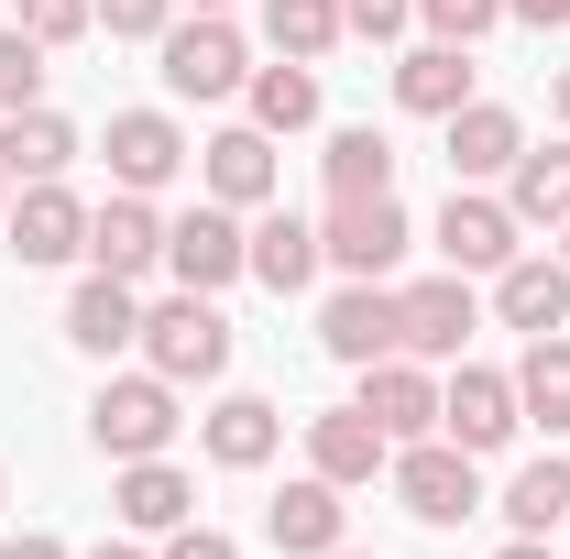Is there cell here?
Instances as JSON below:
<instances>
[{
	"mask_svg": "<svg viewBox=\"0 0 570 559\" xmlns=\"http://www.w3.org/2000/svg\"><path fill=\"white\" fill-rule=\"evenodd\" d=\"M142 362H154L165 384H219V373H230V318H219V296L176 285L165 307H142Z\"/></svg>",
	"mask_w": 570,
	"mask_h": 559,
	"instance_id": "obj_1",
	"label": "cell"
},
{
	"mask_svg": "<svg viewBox=\"0 0 570 559\" xmlns=\"http://www.w3.org/2000/svg\"><path fill=\"white\" fill-rule=\"evenodd\" d=\"M395 504H406L417 527H461V516H483V472H472V450H461V439H406V450H395Z\"/></svg>",
	"mask_w": 570,
	"mask_h": 559,
	"instance_id": "obj_2",
	"label": "cell"
},
{
	"mask_svg": "<svg viewBox=\"0 0 570 559\" xmlns=\"http://www.w3.org/2000/svg\"><path fill=\"white\" fill-rule=\"evenodd\" d=\"M88 439H99L110 461H154V450L176 439V384H165V373L99 384V395H88Z\"/></svg>",
	"mask_w": 570,
	"mask_h": 559,
	"instance_id": "obj_3",
	"label": "cell"
},
{
	"mask_svg": "<svg viewBox=\"0 0 570 559\" xmlns=\"http://www.w3.org/2000/svg\"><path fill=\"white\" fill-rule=\"evenodd\" d=\"M406 242H417V231H406L395 198H330V219H318V253H330L352 285H384L395 264H406Z\"/></svg>",
	"mask_w": 570,
	"mask_h": 559,
	"instance_id": "obj_4",
	"label": "cell"
},
{
	"mask_svg": "<svg viewBox=\"0 0 570 559\" xmlns=\"http://www.w3.org/2000/svg\"><path fill=\"white\" fill-rule=\"evenodd\" d=\"M165 264H176V285H198V296H219L230 275H253V231H242V209H187L165 219Z\"/></svg>",
	"mask_w": 570,
	"mask_h": 559,
	"instance_id": "obj_5",
	"label": "cell"
},
{
	"mask_svg": "<svg viewBox=\"0 0 570 559\" xmlns=\"http://www.w3.org/2000/svg\"><path fill=\"white\" fill-rule=\"evenodd\" d=\"M352 406L384 428L395 450H406V439H439V384H428L417 351H384V362H362V395H352Z\"/></svg>",
	"mask_w": 570,
	"mask_h": 559,
	"instance_id": "obj_6",
	"label": "cell"
},
{
	"mask_svg": "<svg viewBox=\"0 0 570 559\" xmlns=\"http://www.w3.org/2000/svg\"><path fill=\"white\" fill-rule=\"evenodd\" d=\"M483 330V307H472V275H428L395 296V351H417V362H450V351Z\"/></svg>",
	"mask_w": 570,
	"mask_h": 559,
	"instance_id": "obj_7",
	"label": "cell"
},
{
	"mask_svg": "<svg viewBox=\"0 0 570 559\" xmlns=\"http://www.w3.org/2000/svg\"><path fill=\"white\" fill-rule=\"evenodd\" d=\"M165 88H176V99H230V88H242V33H230L219 11L165 22Z\"/></svg>",
	"mask_w": 570,
	"mask_h": 559,
	"instance_id": "obj_8",
	"label": "cell"
},
{
	"mask_svg": "<svg viewBox=\"0 0 570 559\" xmlns=\"http://www.w3.org/2000/svg\"><path fill=\"white\" fill-rule=\"evenodd\" d=\"M515 428H527V406H515V373H483V362H461V384L439 395V439H461V450L483 461V450H504Z\"/></svg>",
	"mask_w": 570,
	"mask_h": 559,
	"instance_id": "obj_9",
	"label": "cell"
},
{
	"mask_svg": "<svg viewBox=\"0 0 570 559\" xmlns=\"http://www.w3.org/2000/svg\"><path fill=\"white\" fill-rule=\"evenodd\" d=\"M0 242H11L22 264H77V253H88V209L67 198V176H45V187H22V198H11Z\"/></svg>",
	"mask_w": 570,
	"mask_h": 559,
	"instance_id": "obj_10",
	"label": "cell"
},
{
	"mask_svg": "<svg viewBox=\"0 0 570 559\" xmlns=\"http://www.w3.org/2000/svg\"><path fill=\"white\" fill-rule=\"evenodd\" d=\"M439 253H450V275H504V264H515V209L483 198V187H450V209H439Z\"/></svg>",
	"mask_w": 570,
	"mask_h": 559,
	"instance_id": "obj_11",
	"label": "cell"
},
{
	"mask_svg": "<svg viewBox=\"0 0 570 559\" xmlns=\"http://www.w3.org/2000/svg\"><path fill=\"white\" fill-rule=\"evenodd\" d=\"M154 264H165V219H154V198H132V187H121V198H110V209H88V275H154Z\"/></svg>",
	"mask_w": 570,
	"mask_h": 559,
	"instance_id": "obj_12",
	"label": "cell"
},
{
	"mask_svg": "<svg viewBox=\"0 0 570 559\" xmlns=\"http://www.w3.org/2000/svg\"><path fill=\"white\" fill-rule=\"evenodd\" d=\"M307 472L318 483H373V472H395V439L362 418V406H330V418H307Z\"/></svg>",
	"mask_w": 570,
	"mask_h": 559,
	"instance_id": "obj_13",
	"label": "cell"
},
{
	"mask_svg": "<svg viewBox=\"0 0 570 559\" xmlns=\"http://www.w3.org/2000/svg\"><path fill=\"white\" fill-rule=\"evenodd\" d=\"M318 351H330V362H384V351H395V285H341V296H330V307H318Z\"/></svg>",
	"mask_w": 570,
	"mask_h": 559,
	"instance_id": "obj_14",
	"label": "cell"
},
{
	"mask_svg": "<svg viewBox=\"0 0 570 559\" xmlns=\"http://www.w3.org/2000/svg\"><path fill=\"white\" fill-rule=\"evenodd\" d=\"M494 318H504V330H527V341L570 330V264H549V253H515V264L494 275Z\"/></svg>",
	"mask_w": 570,
	"mask_h": 559,
	"instance_id": "obj_15",
	"label": "cell"
},
{
	"mask_svg": "<svg viewBox=\"0 0 570 559\" xmlns=\"http://www.w3.org/2000/svg\"><path fill=\"white\" fill-rule=\"evenodd\" d=\"M198 176H209L219 209H264L275 198V133H253V121L242 133H209L198 143Z\"/></svg>",
	"mask_w": 570,
	"mask_h": 559,
	"instance_id": "obj_16",
	"label": "cell"
},
{
	"mask_svg": "<svg viewBox=\"0 0 570 559\" xmlns=\"http://www.w3.org/2000/svg\"><path fill=\"white\" fill-rule=\"evenodd\" d=\"M515 154H527V133H515V110H504V99H461V110H450V176H461V187L504 176Z\"/></svg>",
	"mask_w": 570,
	"mask_h": 559,
	"instance_id": "obj_17",
	"label": "cell"
},
{
	"mask_svg": "<svg viewBox=\"0 0 570 559\" xmlns=\"http://www.w3.org/2000/svg\"><path fill=\"white\" fill-rule=\"evenodd\" d=\"M176 165H187V133H176L165 110H121V121H110V176H121L132 198H154Z\"/></svg>",
	"mask_w": 570,
	"mask_h": 559,
	"instance_id": "obj_18",
	"label": "cell"
},
{
	"mask_svg": "<svg viewBox=\"0 0 570 559\" xmlns=\"http://www.w3.org/2000/svg\"><path fill=\"white\" fill-rule=\"evenodd\" d=\"M264 527H275L285 559H330V549H341V483H318V472L285 483L275 504H264Z\"/></svg>",
	"mask_w": 570,
	"mask_h": 559,
	"instance_id": "obj_19",
	"label": "cell"
},
{
	"mask_svg": "<svg viewBox=\"0 0 570 559\" xmlns=\"http://www.w3.org/2000/svg\"><path fill=\"white\" fill-rule=\"evenodd\" d=\"M67 341L88 351V362L132 351V341H142V307H132V285H121V275H88V285L67 296Z\"/></svg>",
	"mask_w": 570,
	"mask_h": 559,
	"instance_id": "obj_20",
	"label": "cell"
},
{
	"mask_svg": "<svg viewBox=\"0 0 570 559\" xmlns=\"http://www.w3.org/2000/svg\"><path fill=\"white\" fill-rule=\"evenodd\" d=\"M198 439H209V461H219V472H264V461H275V439H285V418L264 406V395H219Z\"/></svg>",
	"mask_w": 570,
	"mask_h": 559,
	"instance_id": "obj_21",
	"label": "cell"
},
{
	"mask_svg": "<svg viewBox=\"0 0 570 559\" xmlns=\"http://www.w3.org/2000/svg\"><path fill=\"white\" fill-rule=\"evenodd\" d=\"M67 165H77V133L56 110H11V121H0V176H11V187H45V176H67Z\"/></svg>",
	"mask_w": 570,
	"mask_h": 559,
	"instance_id": "obj_22",
	"label": "cell"
},
{
	"mask_svg": "<svg viewBox=\"0 0 570 559\" xmlns=\"http://www.w3.org/2000/svg\"><path fill=\"white\" fill-rule=\"evenodd\" d=\"M504 209H515V231H560V219H570V143L504 165Z\"/></svg>",
	"mask_w": 570,
	"mask_h": 559,
	"instance_id": "obj_23",
	"label": "cell"
},
{
	"mask_svg": "<svg viewBox=\"0 0 570 559\" xmlns=\"http://www.w3.org/2000/svg\"><path fill=\"white\" fill-rule=\"evenodd\" d=\"M395 99H406L417 121H450V110L472 99V45H417V56L395 67Z\"/></svg>",
	"mask_w": 570,
	"mask_h": 559,
	"instance_id": "obj_24",
	"label": "cell"
},
{
	"mask_svg": "<svg viewBox=\"0 0 570 559\" xmlns=\"http://www.w3.org/2000/svg\"><path fill=\"white\" fill-rule=\"evenodd\" d=\"M110 504H121V527H187L198 493H187V472L154 450V461H121V493H110Z\"/></svg>",
	"mask_w": 570,
	"mask_h": 559,
	"instance_id": "obj_25",
	"label": "cell"
},
{
	"mask_svg": "<svg viewBox=\"0 0 570 559\" xmlns=\"http://www.w3.org/2000/svg\"><path fill=\"white\" fill-rule=\"evenodd\" d=\"M318 264H330V253H318V231H307V219H296V209L253 219V275L275 285V296H296V285L318 275Z\"/></svg>",
	"mask_w": 570,
	"mask_h": 559,
	"instance_id": "obj_26",
	"label": "cell"
},
{
	"mask_svg": "<svg viewBox=\"0 0 570 559\" xmlns=\"http://www.w3.org/2000/svg\"><path fill=\"white\" fill-rule=\"evenodd\" d=\"M515 406H527L538 428H570V330L527 341V362H515Z\"/></svg>",
	"mask_w": 570,
	"mask_h": 559,
	"instance_id": "obj_27",
	"label": "cell"
},
{
	"mask_svg": "<svg viewBox=\"0 0 570 559\" xmlns=\"http://www.w3.org/2000/svg\"><path fill=\"white\" fill-rule=\"evenodd\" d=\"M330 198H395V143L384 133H330Z\"/></svg>",
	"mask_w": 570,
	"mask_h": 559,
	"instance_id": "obj_28",
	"label": "cell"
},
{
	"mask_svg": "<svg viewBox=\"0 0 570 559\" xmlns=\"http://www.w3.org/2000/svg\"><path fill=\"white\" fill-rule=\"evenodd\" d=\"M264 33H275V56H296V67H318L352 22H341V0H264Z\"/></svg>",
	"mask_w": 570,
	"mask_h": 559,
	"instance_id": "obj_29",
	"label": "cell"
},
{
	"mask_svg": "<svg viewBox=\"0 0 570 559\" xmlns=\"http://www.w3.org/2000/svg\"><path fill=\"white\" fill-rule=\"evenodd\" d=\"M307 121H318V77L296 67V56L253 77V133H307Z\"/></svg>",
	"mask_w": 570,
	"mask_h": 559,
	"instance_id": "obj_30",
	"label": "cell"
},
{
	"mask_svg": "<svg viewBox=\"0 0 570 559\" xmlns=\"http://www.w3.org/2000/svg\"><path fill=\"white\" fill-rule=\"evenodd\" d=\"M504 516H515V538H549L570 516V461H527V472L504 483Z\"/></svg>",
	"mask_w": 570,
	"mask_h": 559,
	"instance_id": "obj_31",
	"label": "cell"
},
{
	"mask_svg": "<svg viewBox=\"0 0 570 559\" xmlns=\"http://www.w3.org/2000/svg\"><path fill=\"white\" fill-rule=\"evenodd\" d=\"M11 110H45V45H33L22 22L0 33V121H11Z\"/></svg>",
	"mask_w": 570,
	"mask_h": 559,
	"instance_id": "obj_32",
	"label": "cell"
},
{
	"mask_svg": "<svg viewBox=\"0 0 570 559\" xmlns=\"http://www.w3.org/2000/svg\"><path fill=\"white\" fill-rule=\"evenodd\" d=\"M11 22H22L33 45H77V33L99 22V0H11Z\"/></svg>",
	"mask_w": 570,
	"mask_h": 559,
	"instance_id": "obj_33",
	"label": "cell"
},
{
	"mask_svg": "<svg viewBox=\"0 0 570 559\" xmlns=\"http://www.w3.org/2000/svg\"><path fill=\"white\" fill-rule=\"evenodd\" d=\"M417 22L439 33V45H483V33L504 22V0H417Z\"/></svg>",
	"mask_w": 570,
	"mask_h": 559,
	"instance_id": "obj_34",
	"label": "cell"
},
{
	"mask_svg": "<svg viewBox=\"0 0 570 559\" xmlns=\"http://www.w3.org/2000/svg\"><path fill=\"white\" fill-rule=\"evenodd\" d=\"M406 11H417V0H341V22L373 33V45H384V33H406Z\"/></svg>",
	"mask_w": 570,
	"mask_h": 559,
	"instance_id": "obj_35",
	"label": "cell"
},
{
	"mask_svg": "<svg viewBox=\"0 0 570 559\" xmlns=\"http://www.w3.org/2000/svg\"><path fill=\"white\" fill-rule=\"evenodd\" d=\"M165 11H176V0H99L110 33H165Z\"/></svg>",
	"mask_w": 570,
	"mask_h": 559,
	"instance_id": "obj_36",
	"label": "cell"
},
{
	"mask_svg": "<svg viewBox=\"0 0 570 559\" xmlns=\"http://www.w3.org/2000/svg\"><path fill=\"white\" fill-rule=\"evenodd\" d=\"M165 559H242L219 527H165Z\"/></svg>",
	"mask_w": 570,
	"mask_h": 559,
	"instance_id": "obj_37",
	"label": "cell"
},
{
	"mask_svg": "<svg viewBox=\"0 0 570 559\" xmlns=\"http://www.w3.org/2000/svg\"><path fill=\"white\" fill-rule=\"evenodd\" d=\"M504 11H515V22H538V33H560V22H570V0H504Z\"/></svg>",
	"mask_w": 570,
	"mask_h": 559,
	"instance_id": "obj_38",
	"label": "cell"
},
{
	"mask_svg": "<svg viewBox=\"0 0 570 559\" xmlns=\"http://www.w3.org/2000/svg\"><path fill=\"white\" fill-rule=\"evenodd\" d=\"M0 559H67V538H45V527H33V538H11Z\"/></svg>",
	"mask_w": 570,
	"mask_h": 559,
	"instance_id": "obj_39",
	"label": "cell"
},
{
	"mask_svg": "<svg viewBox=\"0 0 570 559\" xmlns=\"http://www.w3.org/2000/svg\"><path fill=\"white\" fill-rule=\"evenodd\" d=\"M494 559H549V538H515V549H494Z\"/></svg>",
	"mask_w": 570,
	"mask_h": 559,
	"instance_id": "obj_40",
	"label": "cell"
},
{
	"mask_svg": "<svg viewBox=\"0 0 570 559\" xmlns=\"http://www.w3.org/2000/svg\"><path fill=\"white\" fill-rule=\"evenodd\" d=\"M88 559H142V549H121V538H110V549H88Z\"/></svg>",
	"mask_w": 570,
	"mask_h": 559,
	"instance_id": "obj_41",
	"label": "cell"
},
{
	"mask_svg": "<svg viewBox=\"0 0 570 559\" xmlns=\"http://www.w3.org/2000/svg\"><path fill=\"white\" fill-rule=\"evenodd\" d=\"M560 121H570V67H560Z\"/></svg>",
	"mask_w": 570,
	"mask_h": 559,
	"instance_id": "obj_42",
	"label": "cell"
},
{
	"mask_svg": "<svg viewBox=\"0 0 570 559\" xmlns=\"http://www.w3.org/2000/svg\"><path fill=\"white\" fill-rule=\"evenodd\" d=\"M0 219H11V176H0Z\"/></svg>",
	"mask_w": 570,
	"mask_h": 559,
	"instance_id": "obj_43",
	"label": "cell"
},
{
	"mask_svg": "<svg viewBox=\"0 0 570 559\" xmlns=\"http://www.w3.org/2000/svg\"><path fill=\"white\" fill-rule=\"evenodd\" d=\"M560 264H570V219H560Z\"/></svg>",
	"mask_w": 570,
	"mask_h": 559,
	"instance_id": "obj_44",
	"label": "cell"
},
{
	"mask_svg": "<svg viewBox=\"0 0 570 559\" xmlns=\"http://www.w3.org/2000/svg\"><path fill=\"white\" fill-rule=\"evenodd\" d=\"M187 11H219V0H187Z\"/></svg>",
	"mask_w": 570,
	"mask_h": 559,
	"instance_id": "obj_45",
	"label": "cell"
},
{
	"mask_svg": "<svg viewBox=\"0 0 570 559\" xmlns=\"http://www.w3.org/2000/svg\"><path fill=\"white\" fill-rule=\"evenodd\" d=\"M330 559H362V549H330Z\"/></svg>",
	"mask_w": 570,
	"mask_h": 559,
	"instance_id": "obj_46",
	"label": "cell"
},
{
	"mask_svg": "<svg viewBox=\"0 0 570 559\" xmlns=\"http://www.w3.org/2000/svg\"><path fill=\"white\" fill-rule=\"evenodd\" d=\"M0 493H11V483H0Z\"/></svg>",
	"mask_w": 570,
	"mask_h": 559,
	"instance_id": "obj_47",
	"label": "cell"
}]
</instances>
